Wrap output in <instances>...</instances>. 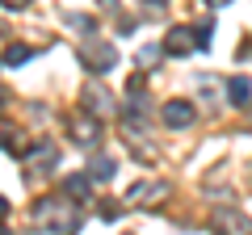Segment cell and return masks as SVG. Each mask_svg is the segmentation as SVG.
<instances>
[{
    "mask_svg": "<svg viewBox=\"0 0 252 235\" xmlns=\"http://www.w3.org/2000/svg\"><path fill=\"white\" fill-rule=\"evenodd\" d=\"M80 59H84L89 72H109V67L118 63V51L109 42H84L80 46Z\"/></svg>",
    "mask_w": 252,
    "mask_h": 235,
    "instance_id": "1",
    "label": "cell"
},
{
    "mask_svg": "<svg viewBox=\"0 0 252 235\" xmlns=\"http://www.w3.org/2000/svg\"><path fill=\"white\" fill-rule=\"evenodd\" d=\"M189 122H193V105L189 101H168L164 105V126L168 130H185Z\"/></svg>",
    "mask_w": 252,
    "mask_h": 235,
    "instance_id": "2",
    "label": "cell"
},
{
    "mask_svg": "<svg viewBox=\"0 0 252 235\" xmlns=\"http://www.w3.org/2000/svg\"><path fill=\"white\" fill-rule=\"evenodd\" d=\"M63 193H67L72 202H89L93 198V172L89 176H84V172H72V176L63 181Z\"/></svg>",
    "mask_w": 252,
    "mask_h": 235,
    "instance_id": "3",
    "label": "cell"
},
{
    "mask_svg": "<svg viewBox=\"0 0 252 235\" xmlns=\"http://www.w3.org/2000/svg\"><path fill=\"white\" fill-rule=\"evenodd\" d=\"M227 97H231V105H248L252 101V80L248 76H231L227 80Z\"/></svg>",
    "mask_w": 252,
    "mask_h": 235,
    "instance_id": "4",
    "label": "cell"
},
{
    "mask_svg": "<svg viewBox=\"0 0 252 235\" xmlns=\"http://www.w3.org/2000/svg\"><path fill=\"white\" fill-rule=\"evenodd\" d=\"M164 46H168V55H185L189 46H198V34H189V29H172Z\"/></svg>",
    "mask_w": 252,
    "mask_h": 235,
    "instance_id": "5",
    "label": "cell"
},
{
    "mask_svg": "<svg viewBox=\"0 0 252 235\" xmlns=\"http://www.w3.org/2000/svg\"><path fill=\"white\" fill-rule=\"evenodd\" d=\"M30 55H34L30 46H9V51H4V63H9V67H21Z\"/></svg>",
    "mask_w": 252,
    "mask_h": 235,
    "instance_id": "6",
    "label": "cell"
},
{
    "mask_svg": "<svg viewBox=\"0 0 252 235\" xmlns=\"http://www.w3.org/2000/svg\"><path fill=\"white\" fill-rule=\"evenodd\" d=\"M30 160H38V168H51V164H55V160H59V151H55V147H51V143H42V147H38V151H34V155H30Z\"/></svg>",
    "mask_w": 252,
    "mask_h": 235,
    "instance_id": "7",
    "label": "cell"
},
{
    "mask_svg": "<svg viewBox=\"0 0 252 235\" xmlns=\"http://www.w3.org/2000/svg\"><path fill=\"white\" fill-rule=\"evenodd\" d=\"M93 181H109V176H114V160H93Z\"/></svg>",
    "mask_w": 252,
    "mask_h": 235,
    "instance_id": "8",
    "label": "cell"
},
{
    "mask_svg": "<svg viewBox=\"0 0 252 235\" xmlns=\"http://www.w3.org/2000/svg\"><path fill=\"white\" fill-rule=\"evenodd\" d=\"M164 51H168V46H143V51H139V63H143V67H156V59H160Z\"/></svg>",
    "mask_w": 252,
    "mask_h": 235,
    "instance_id": "9",
    "label": "cell"
},
{
    "mask_svg": "<svg viewBox=\"0 0 252 235\" xmlns=\"http://www.w3.org/2000/svg\"><path fill=\"white\" fill-rule=\"evenodd\" d=\"M46 214L55 218V210H51V206L42 202V206H38V218H46ZM63 231H76V214H67V218H63Z\"/></svg>",
    "mask_w": 252,
    "mask_h": 235,
    "instance_id": "10",
    "label": "cell"
},
{
    "mask_svg": "<svg viewBox=\"0 0 252 235\" xmlns=\"http://www.w3.org/2000/svg\"><path fill=\"white\" fill-rule=\"evenodd\" d=\"M67 26H76L80 34H93V17H76V13H72V17H67Z\"/></svg>",
    "mask_w": 252,
    "mask_h": 235,
    "instance_id": "11",
    "label": "cell"
},
{
    "mask_svg": "<svg viewBox=\"0 0 252 235\" xmlns=\"http://www.w3.org/2000/svg\"><path fill=\"white\" fill-rule=\"evenodd\" d=\"M193 34H198V46H202V51H206V46H210V26H206V21H202V26H193Z\"/></svg>",
    "mask_w": 252,
    "mask_h": 235,
    "instance_id": "12",
    "label": "cell"
},
{
    "mask_svg": "<svg viewBox=\"0 0 252 235\" xmlns=\"http://www.w3.org/2000/svg\"><path fill=\"white\" fill-rule=\"evenodd\" d=\"M156 189H168V185H156ZM143 198H147V185H135V189H130V202H143Z\"/></svg>",
    "mask_w": 252,
    "mask_h": 235,
    "instance_id": "13",
    "label": "cell"
},
{
    "mask_svg": "<svg viewBox=\"0 0 252 235\" xmlns=\"http://www.w3.org/2000/svg\"><path fill=\"white\" fill-rule=\"evenodd\" d=\"M21 4H26V0H4V9H21Z\"/></svg>",
    "mask_w": 252,
    "mask_h": 235,
    "instance_id": "14",
    "label": "cell"
}]
</instances>
